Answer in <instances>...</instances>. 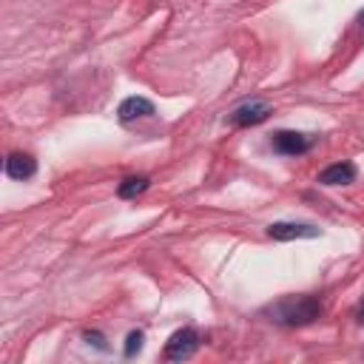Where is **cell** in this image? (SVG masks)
I'll return each instance as SVG.
<instances>
[{
    "label": "cell",
    "mask_w": 364,
    "mask_h": 364,
    "mask_svg": "<svg viewBox=\"0 0 364 364\" xmlns=\"http://www.w3.org/2000/svg\"><path fill=\"white\" fill-rule=\"evenodd\" d=\"M321 230L310 222H273L267 225V236L276 242H293V239H316Z\"/></svg>",
    "instance_id": "5"
},
{
    "label": "cell",
    "mask_w": 364,
    "mask_h": 364,
    "mask_svg": "<svg viewBox=\"0 0 364 364\" xmlns=\"http://www.w3.org/2000/svg\"><path fill=\"white\" fill-rule=\"evenodd\" d=\"M270 114H273V108H270L267 102H262V100H250V102H242L239 108H233L228 119H230V125H236V128H250V125L264 122Z\"/></svg>",
    "instance_id": "4"
},
{
    "label": "cell",
    "mask_w": 364,
    "mask_h": 364,
    "mask_svg": "<svg viewBox=\"0 0 364 364\" xmlns=\"http://www.w3.org/2000/svg\"><path fill=\"white\" fill-rule=\"evenodd\" d=\"M142 341H145V333L142 330H131L128 338H125V358H131L134 353L142 350Z\"/></svg>",
    "instance_id": "10"
},
{
    "label": "cell",
    "mask_w": 364,
    "mask_h": 364,
    "mask_svg": "<svg viewBox=\"0 0 364 364\" xmlns=\"http://www.w3.org/2000/svg\"><path fill=\"white\" fill-rule=\"evenodd\" d=\"M196 350H199V333H196L193 327H182V330H176V333L168 338V344H165V358H168V361H185V358H191Z\"/></svg>",
    "instance_id": "3"
},
{
    "label": "cell",
    "mask_w": 364,
    "mask_h": 364,
    "mask_svg": "<svg viewBox=\"0 0 364 364\" xmlns=\"http://www.w3.org/2000/svg\"><path fill=\"white\" fill-rule=\"evenodd\" d=\"M313 136L310 134H301V131H276L270 136V148L282 156H301L313 148Z\"/></svg>",
    "instance_id": "2"
},
{
    "label": "cell",
    "mask_w": 364,
    "mask_h": 364,
    "mask_svg": "<svg viewBox=\"0 0 364 364\" xmlns=\"http://www.w3.org/2000/svg\"><path fill=\"white\" fill-rule=\"evenodd\" d=\"M358 26H361V28H364V11H361V14H358Z\"/></svg>",
    "instance_id": "13"
},
{
    "label": "cell",
    "mask_w": 364,
    "mask_h": 364,
    "mask_svg": "<svg viewBox=\"0 0 364 364\" xmlns=\"http://www.w3.org/2000/svg\"><path fill=\"white\" fill-rule=\"evenodd\" d=\"M154 114H156V108H154V102H151L148 97H125V100L119 102V108H117V119H119L122 125L136 122V119H148V117H154Z\"/></svg>",
    "instance_id": "6"
},
{
    "label": "cell",
    "mask_w": 364,
    "mask_h": 364,
    "mask_svg": "<svg viewBox=\"0 0 364 364\" xmlns=\"http://www.w3.org/2000/svg\"><path fill=\"white\" fill-rule=\"evenodd\" d=\"M148 188H151V179H148V176H142V173H139V176H125V179L117 185V196H119V199H136V196L145 193Z\"/></svg>",
    "instance_id": "9"
},
{
    "label": "cell",
    "mask_w": 364,
    "mask_h": 364,
    "mask_svg": "<svg viewBox=\"0 0 364 364\" xmlns=\"http://www.w3.org/2000/svg\"><path fill=\"white\" fill-rule=\"evenodd\" d=\"M6 176L9 179H17V182H26L37 173V159L31 154H23V151H14L6 156V165H3Z\"/></svg>",
    "instance_id": "7"
},
{
    "label": "cell",
    "mask_w": 364,
    "mask_h": 364,
    "mask_svg": "<svg viewBox=\"0 0 364 364\" xmlns=\"http://www.w3.org/2000/svg\"><path fill=\"white\" fill-rule=\"evenodd\" d=\"M85 341H88V344H91V341H94V344H97V347H100V350H105V344H102V336H100V333H97V330H94V333H91V330H88V333H85Z\"/></svg>",
    "instance_id": "11"
},
{
    "label": "cell",
    "mask_w": 364,
    "mask_h": 364,
    "mask_svg": "<svg viewBox=\"0 0 364 364\" xmlns=\"http://www.w3.org/2000/svg\"><path fill=\"white\" fill-rule=\"evenodd\" d=\"M355 321L364 327V299H361V304H358V310H355Z\"/></svg>",
    "instance_id": "12"
},
{
    "label": "cell",
    "mask_w": 364,
    "mask_h": 364,
    "mask_svg": "<svg viewBox=\"0 0 364 364\" xmlns=\"http://www.w3.org/2000/svg\"><path fill=\"white\" fill-rule=\"evenodd\" d=\"M321 313H324V307L316 296H284L262 310V316H267L273 324H282V327L313 324L316 318H321Z\"/></svg>",
    "instance_id": "1"
},
{
    "label": "cell",
    "mask_w": 364,
    "mask_h": 364,
    "mask_svg": "<svg viewBox=\"0 0 364 364\" xmlns=\"http://www.w3.org/2000/svg\"><path fill=\"white\" fill-rule=\"evenodd\" d=\"M355 182V165L353 162H333L318 173V185H350Z\"/></svg>",
    "instance_id": "8"
}]
</instances>
